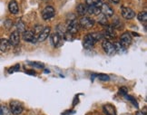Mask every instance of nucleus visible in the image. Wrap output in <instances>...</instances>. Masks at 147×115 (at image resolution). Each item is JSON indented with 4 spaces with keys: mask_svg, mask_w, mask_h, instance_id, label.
<instances>
[{
    "mask_svg": "<svg viewBox=\"0 0 147 115\" xmlns=\"http://www.w3.org/2000/svg\"><path fill=\"white\" fill-rule=\"evenodd\" d=\"M24 106L18 101H12L10 102V112L14 115H19L23 112Z\"/></svg>",
    "mask_w": 147,
    "mask_h": 115,
    "instance_id": "obj_1",
    "label": "nucleus"
},
{
    "mask_svg": "<svg viewBox=\"0 0 147 115\" xmlns=\"http://www.w3.org/2000/svg\"><path fill=\"white\" fill-rule=\"evenodd\" d=\"M99 1H101L102 3H103V2H104V0H99Z\"/></svg>",
    "mask_w": 147,
    "mask_h": 115,
    "instance_id": "obj_35",
    "label": "nucleus"
},
{
    "mask_svg": "<svg viewBox=\"0 0 147 115\" xmlns=\"http://www.w3.org/2000/svg\"><path fill=\"white\" fill-rule=\"evenodd\" d=\"M8 9L10 11L11 14L13 15H16L19 12V7H18V4L16 0H11L8 4Z\"/></svg>",
    "mask_w": 147,
    "mask_h": 115,
    "instance_id": "obj_13",
    "label": "nucleus"
},
{
    "mask_svg": "<svg viewBox=\"0 0 147 115\" xmlns=\"http://www.w3.org/2000/svg\"><path fill=\"white\" fill-rule=\"evenodd\" d=\"M79 24L78 22L76 20V18H73V19H70L67 22V26H66V31L69 32L70 34H75L78 32L79 30Z\"/></svg>",
    "mask_w": 147,
    "mask_h": 115,
    "instance_id": "obj_3",
    "label": "nucleus"
},
{
    "mask_svg": "<svg viewBox=\"0 0 147 115\" xmlns=\"http://www.w3.org/2000/svg\"><path fill=\"white\" fill-rule=\"evenodd\" d=\"M120 44L123 45L124 48L128 47L129 45H131L132 44V41H133V38H132V36L130 34V33L128 32H125L123 33L122 36H121V38H120Z\"/></svg>",
    "mask_w": 147,
    "mask_h": 115,
    "instance_id": "obj_8",
    "label": "nucleus"
},
{
    "mask_svg": "<svg viewBox=\"0 0 147 115\" xmlns=\"http://www.w3.org/2000/svg\"><path fill=\"white\" fill-rule=\"evenodd\" d=\"M20 69V65H16L12 67H10L8 69V73H16V72H18Z\"/></svg>",
    "mask_w": 147,
    "mask_h": 115,
    "instance_id": "obj_27",
    "label": "nucleus"
},
{
    "mask_svg": "<svg viewBox=\"0 0 147 115\" xmlns=\"http://www.w3.org/2000/svg\"><path fill=\"white\" fill-rule=\"evenodd\" d=\"M65 32H66V27L64 25L60 24L57 26V27H56V34H57L58 36H60L61 37H63Z\"/></svg>",
    "mask_w": 147,
    "mask_h": 115,
    "instance_id": "obj_21",
    "label": "nucleus"
},
{
    "mask_svg": "<svg viewBox=\"0 0 147 115\" xmlns=\"http://www.w3.org/2000/svg\"><path fill=\"white\" fill-rule=\"evenodd\" d=\"M127 91H128V90H127L125 87H122V88H120V90H119V93L122 94V95H126Z\"/></svg>",
    "mask_w": 147,
    "mask_h": 115,
    "instance_id": "obj_31",
    "label": "nucleus"
},
{
    "mask_svg": "<svg viewBox=\"0 0 147 115\" xmlns=\"http://www.w3.org/2000/svg\"><path fill=\"white\" fill-rule=\"evenodd\" d=\"M104 34V37H108V38H114L115 36V30H114V27L112 26H109L105 28V32H103Z\"/></svg>",
    "mask_w": 147,
    "mask_h": 115,
    "instance_id": "obj_16",
    "label": "nucleus"
},
{
    "mask_svg": "<svg viewBox=\"0 0 147 115\" xmlns=\"http://www.w3.org/2000/svg\"><path fill=\"white\" fill-rule=\"evenodd\" d=\"M78 24H79V26L82 27L83 29H89V28L94 26V20L87 16H82L80 20H79Z\"/></svg>",
    "mask_w": 147,
    "mask_h": 115,
    "instance_id": "obj_2",
    "label": "nucleus"
},
{
    "mask_svg": "<svg viewBox=\"0 0 147 115\" xmlns=\"http://www.w3.org/2000/svg\"><path fill=\"white\" fill-rule=\"evenodd\" d=\"M63 37H64L65 40H66V41H73V40H74V34H72L69 32L66 31L65 33V34L63 36Z\"/></svg>",
    "mask_w": 147,
    "mask_h": 115,
    "instance_id": "obj_26",
    "label": "nucleus"
},
{
    "mask_svg": "<svg viewBox=\"0 0 147 115\" xmlns=\"http://www.w3.org/2000/svg\"><path fill=\"white\" fill-rule=\"evenodd\" d=\"M98 23L101 24L102 26H106L107 25V17L105 16L103 14H99L98 15Z\"/></svg>",
    "mask_w": 147,
    "mask_h": 115,
    "instance_id": "obj_23",
    "label": "nucleus"
},
{
    "mask_svg": "<svg viewBox=\"0 0 147 115\" xmlns=\"http://www.w3.org/2000/svg\"><path fill=\"white\" fill-rule=\"evenodd\" d=\"M43 28H44V27H43L42 26H36L35 27V29H34V31H33V32H34V34H38L39 33H40V32L42 31Z\"/></svg>",
    "mask_w": 147,
    "mask_h": 115,
    "instance_id": "obj_30",
    "label": "nucleus"
},
{
    "mask_svg": "<svg viewBox=\"0 0 147 115\" xmlns=\"http://www.w3.org/2000/svg\"><path fill=\"white\" fill-rule=\"evenodd\" d=\"M100 10H101V13L103 14L105 16H106V17H112L113 15H114V14H115L114 9L111 8V7H109V5H107V4H104L103 3Z\"/></svg>",
    "mask_w": 147,
    "mask_h": 115,
    "instance_id": "obj_12",
    "label": "nucleus"
},
{
    "mask_svg": "<svg viewBox=\"0 0 147 115\" xmlns=\"http://www.w3.org/2000/svg\"><path fill=\"white\" fill-rule=\"evenodd\" d=\"M22 38H23L24 41L28 42V43H32V44H36L37 40H36V36L34 34L33 31L30 30H26L22 34Z\"/></svg>",
    "mask_w": 147,
    "mask_h": 115,
    "instance_id": "obj_6",
    "label": "nucleus"
},
{
    "mask_svg": "<svg viewBox=\"0 0 147 115\" xmlns=\"http://www.w3.org/2000/svg\"><path fill=\"white\" fill-rule=\"evenodd\" d=\"M30 65L34 66V67H37V68H44V65L40 63H36V62H30L29 63Z\"/></svg>",
    "mask_w": 147,
    "mask_h": 115,
    "instance_id": "obj_28",
    "label": "nucleus"
},
{
    "mask_svg": "<svg viewBox=\"0 0 147 115\" xmlns=\"http://www.w3.org/2000/svg\"><path fill=\"white\" fill-rule=\"evenodd\" d=\"M137 17H138L139 21H141V22L146 23V21H147V14H146L145 11H144V12H140L138 14V16Z\"/></svg>",
    "mask_w": 147,
    "mask_h": 115,
    "instance_id": "obj_24",
    "label": "nucleus"
},
{
    "mask_svg": "<svg viewBox=\"0 0 147 115\" xmlns=\"http://www.w3.org/2000/svg\"><path fill=\"white\" fill-rule=\"evenodd\" d=\"M0 115H4L3 110H2V107H0Z\"/></svg>",
    "mask_w": 147,
    "mask_h": 115,
    "instance_id": "obj_34",
    "label": "nucleus"
},
{
    "mask_svg": "<svg viewBox=\"0 0 147 115\" xmlns=\"http://www.w3.org/2000/svg\"><path fill=\"white\" fill-rule=\"evenodd\" d=\"M16 31H18L19 34L20 33H24L26 31V24L22 20H18V22H16Z\"/></svg>",
    "mask_w": 147,
    "mask_h": 115,
    "instance_id": "obj_20",
    "label": "nucleus"
},
{
    "mask_svg": "<svg viewBox=\"0 0 147 115\" xmlns=\"http://www.w3.org/2000/svg\"><path fill=\"white\" fill-rule=\"evenodd\" d=\"M95 43H96V42H95L94 40V38L92 37L91 34H86V36H84V40H83V45H84V47L86 48V49H91V48H93Z\"/></svg>",
    "mask_w": 147,
    "mask_h": 115,
    "instance_id": "obj_9",
    "label": "nucleus"
},
{
    "mask_svg": "<svg viewBox=\"0 0 147 115\" xmlns=\"http://www.w3.org/2000/svg\"><path fill=\"white\" fill-rule=\"evenodd\" d=\"M76 12H77V14L79 15L84 16V15L87 13V7H86V5H84V4H79L77 7H76Z\"/></svg>",
    "mask_w": 147,
    "mask_h": 115,
    "instance_id": "obj_18",
    "label": "nucleus"
},
{
    "mask_svg": "<svg viewBox=\"0 0 147 115\" xmlns=\"http://www.w3.org/2000/svg\"><path fill=\"white\" fill-rule=\"evenodd\" d=\"M109 1L113 4H118L120 2V0H109Z\"/></svg>",
    "mask_w": 147,
    "mask_h": 115,
    "instance_id": "obj_32",
    "label": "nucleus"
},
{
    "mask_svg": "<svg viewBox=\"0 0 147 115\" xmlns=\"http://www.w3.org/2000/svg\"><path fill=\"white\" fill-rule=\"evenodd\" d=\"M61 39L62 37L60 36H58L57 34H52L50 36V40H51V43L54 45L55 47H58L60 44H61Z\"/></svg>",
    "mask_w": 147,
    "mask_h": 115,
    "instance_id": "obj_15",
    "label": "nucleus"
},
{
    "mask_svg": "<svg viewBox=\"0 0 147 115\" xmlns=\"http://www.w3.org/2000/svg\"><path fill=\"white\" fill-rule=\"evenodd\" d=\"M91 36H92V37L94 38V40L95 42L101 41V40L104 38L103 32H94V33L91 34Z\"/></svg>",
    "mask_w": 147,
    "mask_h": 115,
    "instance_id": "obj_22",
    "label": "nucleus"
},
{
    "mask_svg": "<svg viewBox=\"0 0 147 115\" xmlns=\"http://www.w3.org/2000/svg\"><path fill=\"white\" fill-rule=\"evenodd\" d=\"M121 14H122V16L123 17L124 19H127V20H130V19H133L134 18L135 16V12L131 9L130 7H121Z\"/></svg>",
    "mask_w": 147,
    "mask_h": 115,
    "instance_id": "obj_7",
    "label": "nucleus"
},
{
    "mask_svg": "<svg viewBox=\"0 0 147 115\" xmlns=\"http://www.w3.org/2000/svg\"><path fill=\"white\" fill-rule=\"evenodd\" d=\"M10 48V44L7 39H0V52H5L8 51Z\"/></svg>",
    "mask_w": 147,
    "mask_h": 115,
    "instance_id": "obj_17",
    "label": "nucleus"
},
{
    "mask_svg": "<svg viewBox=\"0 0 147 115\" xmlns=\"http://www.w3.org/2000/svg\"><path fill=\"white\" fill-rule=\"evenodd\" d=\"M9 44L12 46H16L20 43V34L18 31H14L11 33L9 37Z\"/></svg>",
    "mask_w": 147,
    "mask_h": 115,
    "instance_id": "obj_11",
    "label": "nucleus"
},
{
    "mask_svg": "<svg viewBox=\"0 0 147 115\" xmlns=\"http://www.w3.org/2000/svg\"><path fill=\"white\" fill-rule=\"evenodd\" d=\"M102 47H103L104 51L108 55H114L116 54V50H115V45L111 42H109L108 40H105V41H103V43H102Z\"/></svg>",
    "mask_w": 147,
    "mask_h": 115,
    "instance_id": "obj_4",
    "label": "nucleus"
},
{
    "mask_svg": "<svg viewBox=\"0 0 147 115\" xmlns=\"http://www.w3.org/2000/svg\"><path fill=\"white\" fill-rule=\"evenodd\" d=\"M95 76L98 77V79L100 81H104V82H108L110 80V77L107 75V74H104V73H100V74H95Z\"/></svg>",
    "mask_w": 147,
    "mask_h": 115,
    "instance_id": "obj_25",
    "label": "nucleus"
},
{
    "mask_svg": "<svg viewBox=\"0 0 147 115\" xmlns=\"http://www.w3.org/2000/svg\"><path fill=\"white\" fill-rule=\"evenodd\" d=\"M55 15V10L52 5H47L42 11V17L44 20H49Z\"/></svg>",
    "mask_w": 147,
    "mask_h": 115,
    "instance_id": "obj_5",
    "label": "nucleus"
},
{
    "mask_svg": "<svg viewBox=\"0 0 147 115\" xmlns=\"http://www.w3.org/2000/svg\"><path fill=\"white\" fill-rule=\"evenodd\" d=\"M5 28L7 29H10V27L12 26V25H13V23H12V21H11L10 19H7V20H5Z\"/></svg>",
    "mask_w": 147,
    "mask_h": 115,
    "instance_id": "obj_29",
    "label": "nucleus"
},
{
    "mask_svg": "<svg viewBox=\"0 0 147 115\" xmlns=\"http://www.w3.org/2000/svg\"><path fill=\"white\" fill-rule=\"evenodd\" d=\"M135 115H145V113L142 111H138L136 113H135Z\"/></svg>",
    "mask_w": 147,
    "mask_h": 115,
    "instance_id": "obj_33",
    "label": "nucleus"
},
{
    "mask_svg": "<svg viewBox=\"0 0 147 115\" xmlns=\"http://www.w3.org/2000/svg\"><path fill=\"white\" fill-rule=\"evenodd\" d=\"M50 27L49 26H46V27H44L42 31L39 33L37 36H36V40L38 42H43L45 41L49 36H50Z\"/></svg>",
    "mask_w": 147,
    "mask_h": 115,
    "instance_id": "obj_10",
    "label": "nucleus"
},
{
    "mask_svg": "<svg viewBox=\"0 0 147 115\" xmlns=\"http://www.w3.org/2000/svg\"><path fill=\"white\" fill-rule=\"evenodd\" d=\"M103 111L105 115H116V111H115V106L109 104V103L105 104L103 106Z\"/></svg>",
    "mask_w": 147,
    "mask_h": 115,
    "instance_id": "obj_14",
    "label": "nucleus"
},
{
    "mask_svg": "<svg viewBox=\"0 0 147 115\" xmlns=\"http://www.w3.org/2000/svg\"><path fill=\"white\" fill-rule=\"evenodd\" d=\"M87 7V13L90 15H98L101 14V10L99 7H94V5H86Z\"/></svg>",
    "mask_w": 147,
    "mask_h": 115,
    "instance_id": "obj_19",
    "label": "nucleus"
}]
</instances>
